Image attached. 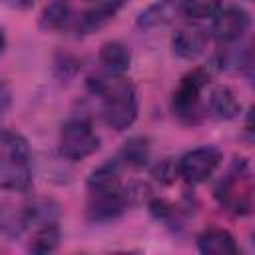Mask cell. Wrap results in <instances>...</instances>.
<instances>
[{"instance_id":"cell-10","label":"cell","mask_w":255,"mask_h":255,"mask_svg":"<svg viewBox=\"0 0 255 255\" xmlns=\"http://www.w3.org/2000/svg\"><path fill=\"white\" fill-rule=\"evenodd\" d=\"M171 46H173V52L179 58L193 60V58H197L205 50V46H207V32L201 26H197V24L181 26L173 34Z\"/></svg>"},{"instance_id":"cell-2","label":"cell","mask_w":255,"mask_h":255,"mask_svg":"<svg viewBox=\"0 0 255 255\" xmlns=\"http://www.w3.org/2000/svg\"><path fill=\"white\" fill-rule=\"evenodd\" d=\"M32 183L30 147L24 135L4 129L0 131V189L26 191Z\"/></svg>"},{"instance_id":"cell-12","label":"cell","mask_w":255,"mask_h":255,"mask_svg":"<svg viewBox=\"0 0 255 255\" xmlns=\"http://www.w3.org/2000/svg\"><path fill=\"white\" fill-rule=\"evenodd\" d=\"M126 2H128V0H98L96 6H92L90 10L84 12V16L80 18L78 28H80L84 34L96 32V30L102 28L106 22H110Z\"/></svg>"},{"instance_id":"cell-21","label":"cell","mask_w":255,"mask_h":255,"mask_svg":"<svg viewBox=\"0 0 255 255\" xmlns=\"http://www.w3.org/2000/svg\"><path fill=\"white\" fill-rule=\"evenodd\" d=\"M8 2L14 4V6H20V8H22V6H30L34 0H8Z\"/></svg>"},{"instance_id":"cell-19","label":"cell","mask_w":255,"mask_h":255,"mask_svg":"<svg viewBox=\"0 0 255 255\" xmlns=\"http://www.w3.org/2000/svg\"><path fill=\"white\" fill-rule=\"evenodd\" d=\"M153 175H155L159 181H163V183H171V181H175V177L179 175L177 163H173V161H169V159H163L159 165H155Z\"/></svg>"},{"instance_id":"cell-14","label":"cell","mask_w":255,"mask_h":255,"mask_svg":"<svg viewBox=\"0 0 255 255\" xmlns=\"http://www.w3.org/2000/svg\"><path fill=\"white\" fill-rule=\"evenodd\" d=\"M209 112L217 120H233L241 112V104L235 92L227 86H219L209 96Z\"/></svg>"},{"instance_id":"cell-16","label":"cell","mask_w":255,"mask_h":255,"mask_svg":"<svg viewBox=\"0 0 255 255\" xmlns=\"http://www.w3.org/2000/svg\"><path fill=\"white\" fill-rule=\"evenodd\" d=\"M60 243V227L56 221H48V223H42L36 233L32 235V241L28 245V249L32 253H38V255H44V253H50L58 247Z\"/></svg>"},{"instance_id":"cell-6","label":"cell","mask_w":255,"mask_h":255,"mask_svg":"<svg viewBox=\"0 0 255 255\" xmlns=\"http://www.w3.org/2000/svg\"><path fill=\"white\" fill-rule=\"evenodd\" d=\"M126 207H128V199H126V191L122 183L90 187V199H88L90 221L100 223V221L116 219Z\"/></svg>"},{"instance_id":"cell-13","label":"cell","mask_w":255,"mask_h":255,"mask_svg":"<svg viewBox=\"0 0 255 255\" xmlns=\"http://www.w3.org/2000/svg\"><path fill=\"white\" fill-rule=\"evenodd\" d=\"M100 64L106 70V74H124L129 68L131 62V54L128 50V46H124L122 42H106L100 48Z\"/></svg>"},{"instance_id":"cell-4","label":"cell","mask_w":255,"mask_h":255,"mask_svg":"<svg viewBox=\"0 0 255 255\" xmlns=\"http://www.w3.org/2000/svg\"><path fill=\"white\" fill-rule=\"evenodd\" d=\"M100 145L92 124L84 118L68 120L60 129V153L70 161H82L92 155Z\"/></svg>"},{"instance_id":"cell-18","label":"cell","mask_w":255,"mask_h":255,"mask_svg":"<svg viewBox=\"0 0 255 255\" xmlns=\"http://www.w3.org/2000/svg\"><path fill=\"white\" fill-rule=\"evenodd\" d=\"M223 6V0H183V12L191 20L213 18Z\"/></svg>"},{"instance_id":"cell-17","label":"cell","mask_w":255,"mask_h":255,"mask_svg":"<svg viewBox=\"0 0 255 255\" xmlns=\"http://www.w3.org/2000/svg\"><path fill=\"white\" fill-rule=\"evenodd\" d=\"M149 157V145L145 137H131L126 141V145L122 147V151L118 153V161L122 165H129V167H141L147 163Z\"/></svg>"},{"instance_id":"cell-3","label":"cell","mask_w":255,"mask_h":255,"mask_svg":"<svg viewBox=\"0 0 255 255\" xmlns=\"http://www.w3.org/2000/svg\"><path fill=\"white\" fill-rule=\"evenodd\" d=\"M207 84V74L201 68L191 70L179 80L173 92V112L183 124H197L203 118L201 90Z\"/></svg>"},{"instance_id":"cell-20","label":"cell","mask_w":255,"mask_h":255,"mask_svg":"<svg viewBox=\"0 0 255 255\" xmlns=\"http://www.w3.org/2000/svg\"><path fill=\"white\" fill-rule=\"evenodd\" d=\"M10 102H12V94H10V88L6 86V82L0 80V118L8 112L10 108Z\"/></svg>"},{"instance_id":"cell-7","label":"cell","mask_w":255,"mask_h":255,"mask_svg":"<svg viewBox=\"0 0 255 255\" xmlns=\"http://www.w3.org/2000/svg\"><path fill=\"white\" fill-rule=\"evenodd\" d=\"M221 163V151L211 145L195 147L181 155L177 161V171L187 183H201L205 181Z\"/></svg>"},{"instance_id":"cell-15","label":"cell","mask_w":255,"mask_h":255,"mask_svg":"<svg viewBox=\"0 0 255 255\" xmlns=\"http://www.w3.org/2000/svg\"><path fill=\"white\" fill-rule=\"evenodd\" d=\"M70 16H72L70 0H54L52 4H48L44 8L40 26L46 32H56V30L66 28V24L70 22Z\"/></svg>"},{"instance_id":"cell-11","label":"cell","mask_w":255,"mask_h":255,"mask_svg":"<svg viewBox=\"0 0 255 255\" xmlns=\"http://www.w3.org/2000/svg\"><path fill=\"white\" fill-rule=\"evenodd\" d=\"M197 247L205 255H237L239 247L233 235L221 227H209L197 237Z\"/></svg>"},{"instance_id":"cell-8","label":"cell","mask_w":255,"mask_h":255,"mask_svg":"<svg viewBox=\"0 0 255 255\" xmlns=\"http://www.w3.org/2000/svg\"><path fill=\"white\" fill-rule=\"evenodd\" d=\"M249 14L243 8L229 6L213 16L211 32L219 44H233L243 38V34L249 30Z\"/></svg>"},{"instance_id":"cell-22","label":"cell","mask_w":255,"mask_h":255,"mask_svg":"<svg viewBox=\"0 0 255 255\" xmlns=\"http://www.w3.org/2000/svg\"><path fill=\"white\" fill-rule=\"evenodd\" d=\"M4 44H6V38H4V34H2V30H0V52L4 50Z\"/></svg>"},{"instance_id":"cell-9","label":"cell","mask_w":255,"mask_h":255,"mask_svg":"<svg viewBox=\"0 0 255 255\" xmlns=\"http://www.w3.org/2000/svg\"><path fill=\"white\" fill-rule=\"evenodd\" d=\"M181 12H183V0H157L137 16V28L155 30L167 26L175 22V18Z\"/></svg>"},{"instance_id":"cell-1","label":"cell","mask_w":255,"mask_h":255,"mask_svg":"<svg viewBox=\"0 0 255 255\" xmlns=\"http://www.w3.org/2000/svg\"><path fill=\"white\" fill-rule=\"evenodd\" d=\"M92 92L102 102V114L106 124L122 131L135 122L137 96L133 84L122 74H108L92 80Z\"/></svg>"},{"instance_id":"cell-5","label":"cell","mask_w":255,"mask_h":255,"mask_svg":"<svg viewBox=\"0 0 255 255\" xmlns=\"http://www.w3.org/2000/svg\"><path fill=\"white\" fill-rule=\"evenodd\" d=\"M217 197L221 205L231 209L237 215H245L251 211V197H253V185H251V173L247 169V163H237L227 177L221 181L217 189Z\"/></svg>"}]
</instances>
